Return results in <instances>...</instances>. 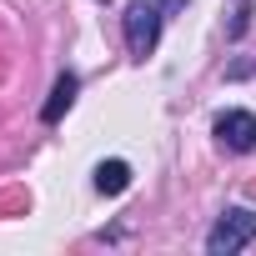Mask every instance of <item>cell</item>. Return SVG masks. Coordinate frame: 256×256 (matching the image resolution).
Listing matches in <instances>:
<instances>
[{
    "label": "cell",
    "mask_w": 256,
    "mask_h": 256,
    "mask_svg": "<svg viewBox=\"0 0 256 256\" xmlns=\"http://www.w3.org/2000/svg\"><path fill=\"white\" fill-rule=\"evenodd\" d=\"M126 186H131V166L126 161H100L96 166V191L100 196H120Z\"/></svg>",
    "instance_id": "obj_5"
},
{
    "label": "cell",
    "mask_w": 256,
    "mask_h": 256,
    "mask_svg": "<svg viewBox=\"0 0 256 256\" xmlns=\"http://www.w3.org/2000/svg\"><path fill=\"white\" fill-rule=\"evenodd\" d=\"M251 241H256V211L236 206V211H226V216L211 226L206 251H211V256H236V251H241V246H251Z\"/></svg>",
    "instance_id": "obj_1"
},
{
    "label": "cell",
    "mask_w": 256,
    "mask_h": 256,
    "mask_svg": "<svg viewBox=\"0 0 256 256\" xmlns=\"http://www.w3.org/2000/svg\"><path fill=\"white\" fill-rule=\"evenodd\" d=\"M76 90H80V80H76L70 70H66V76H56V86H50V100L40 106V120H46V126H56V120H60V116L76 106Z\"/></svg>",
    "instance_id": "obj_4"
},
{
    "label": "cell",
    "mask_w": 256,
    "mask_h": 256,
    "mask_svg": "<svg viewBox=\"0 0 256 256\" xmlns=\"http://www.w3.org/2000/svg\"><path fill=\"white\" fill-rule=\"evenodd\" d=\"M161 40V10L146 6V0H131L126 6V50H131L136 60H146Z\"/></svg>",
    "instance_id": "obj_2"
},
{
    "label": "cell",
    "mask_w": 256,
    "mask_h": 256,
    "mask_svg": "<svg viewBox=\"0 0 256 256\" xmlns=\"http://www.w3.org/2000/svg\"><path fill=\"white\" fill-rule=\"evenodd\" d=\"M216 141H221V151H231V156L256 151V116H251V110H221V116H216Z\"/></svg>",
    "instance_id": "obj_3"
}]
</instances>
